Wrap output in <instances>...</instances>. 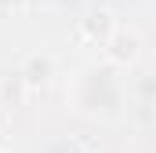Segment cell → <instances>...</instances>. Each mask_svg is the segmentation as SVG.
Returning a JSON list of instances; mask_svg holds the SVG:
<instances>
[{"label": "cell", "instance_id": "1", "mask_svg": "<svg viewBox=\"0 0 156 153\" xmlns=\"http://www.w3.org/2000/svg\"><path fill=\"white\" fill-rule=\"evenodd\" d=\"M142 47H145L142 33H138V29H127V26H116V29L105 37V44H102L105 58H109L113 66H123V69L142 58Z\"/></svg>", "mask_w": 156, "mask_h": 153}, {"label": "cell", "instance_id": "2", "mask_svg": "<svg viewBox=\"0 0 156 153\" xmlns=\"http://www.w3.org/2000/svg\"><path fill=\"white\" fill-rule=\"evenodd\" d=\"M113 29H116V18H113V11H105V7H91V11L80 18V26H76L80 40H87V44H94V47H102Z\"/></svg>", "mask_w": 156, "mask_h": 153}, {"label": "cell", "instance_id": "3", "mask_svg": "<svg viewBox=\"0 0 156 153\" xmlns=\"http://www.w3.org/2000/svg\"><path fill=\"white\" fill-rule=\"evenodd\" d=\"M51 76H55V58L51 55H29L22 73H18V80L26 88H44V84H51Z\"/></svg>", "mask_w": 156, "mask_h": 153}, {"label": "cell", "instance_id": "4", "mask_svg": "<svg viewBox=\"0 0 156 153\" xmlns=\"http://www.w3.org/2000/svg\"><path fill=\"white\" fill-rule=\"evenodd\" d=\"M26 4H29V0H0V11H4V15H22Z\"/></svg>", "mask_w": 156, "mask_h": 153}, {"label": "cell", "instance_id": "5", "mask_svg": "<svg viewBox=\"0 0 156 153\" xmlns=\"http://www.w3.org/2000/svg\"><path fill=\"white\" fill-rule=\"evenodd\" d=\"M0 153H7V150H4V146H0Z\"/></svg>", "mask_w": 156, "mask_h": 153}]
</instances>
